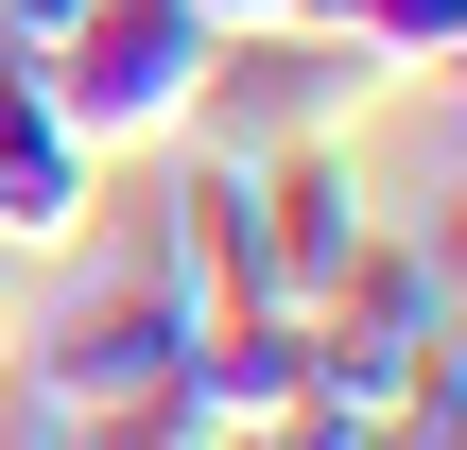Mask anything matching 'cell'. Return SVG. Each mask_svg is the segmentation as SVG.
<instances>
[{
  "label": "cell",
  "mask_w": 467,
  "mask_h": 450,
  "mask_svg": "<svg viewBox=\"0 0 467 450\" xmlns=\"http://www.w3.org/2000/svg\"><path fill=\"white\" fill-rule=\"evenodd\" d=\"M17 312H35V260L0 243V364H17Z\"/></svg>",
  "instance_id": "7c38bea8"
},
{
  "label": "cell",
  "mask_w": 467,
  "mask_h": 450,
  "mask_svg": "<svg viewBox=\"0 0 467 450\" xmlns=\"http://www.w3.org/2000/svg\"><path fill=\"white\" fill-rule=\"evenodd\" d=\"M433 260H451V295H467V173H451V243H433Z\"/></svg>",
  "instance_id": "4fadbf2b"
},
{
  "label": "cell",
  "mask_w": 467,
  "mask_h": 450,
  "mask_svg": "<svg viewBox=\"0 0 467 450\" xmlns=\"http://www.w3.org/2000/svg\"><path fill=\"white\" fill-rule=\"evenodd\" d=\"M191 17H208V35H225V52H243V35H295V17H312V0H191Z\"/></svg>",
  "instance_id": "30bf717a"
},
{
  "label": "cell",
  "mask_w": 467,
  "mask_h": 450,
  "mask_svg": "<svg viewBox=\"0 0 467 450\" xmlns=\"http://www.w3.org/2000/svg\"><path fill=\"white\" fill-rule=\"evenodd\" d=\"M139 277H173L191 312H260V243H243V173H225V156L156 208V260H139Z\"/></svg>",
  "instance_id": "52a82bcc"
},
{
  "label": "cell",
  "mask_w": 467,
  "mask_h": 450,
  "mask_svg": "<svg viewBox=\"0 0 467 450\" xmlns=\"http://www.w3.org/2000/svg\"><path fill=\"white\" fill-rule=\"evenodd\" d=\"M312 330V399H347V416H416V382H433V347L467 330L451 260L433 243H364L347 260V295L329 312H295Z\"/></svg>",
  "instance_id": "7a4b0ae2"
},
{
  "label": "cell",
  "mask_w": 467,
  "mask_h": 450,
  "mask_svg": "<svg viewBox=\"0 0 467 450\" xmlns=\"http://www.w3.org/2000/svg\"><path fill=\"white\" fill-rule=\"evenodd\" d=\"M87 225H104V156L52 121L35 52H0V243H17V260H52V243H87Z\"/></svg>",
  "instance_id": "5b68a950"
},
{
  "label": "cell",
  "mask_w": 467,
  "mask_h": 450,
  "mask_svg": "<svg viewBox=\"0 0 467 450\" xmlns=\"http://www.w3.org/2000/svg\"><path fill=\"white\" fill-rule=\"evenodd\" d=\"M295 399H312V330H295V312H208L191 364H173V416H191L208 450H260Z\"/></svg>",
  "instance_id": "8992f818"
},
{
  "label": "cell",
  "mask_w": 467,
  "mask_h": 450,
  "mask_svg": "<svg viewBox=\"0 0 467 450\" xmlns=\"http://www.w3.org/2000/svg\"><path fill=\"white\" fill-rule=\"evenodd\" d=\"M69 17H87V0H0V52H52Z\"/></svg>",
  "instance_id": "8fae6325"
},
{
  "label": "cell",
  "mask_w": 467,
  "mask_h": 450,
  "mask_svg": "<svg viewBox=\"0 0 467 450\" xmlns=\"http://www.w3.org/2000/svg\"><path fill=\"white\" fill-rule=\"evenodd\" d=\"M381 450H416V434H381Z\"/></svg>",
  "instance_id": "5bb4252c"
},
{
  "label": "cell",
  "mask_w": 467,
  "mask_h": 450,
  "mask_svg": "<svg viewBox=\"0 0 467 450\" xmlns=\"http://www.w3.org/2000/svg\"><path fill=\"white\" fill-rule=\"evenodd\" d=\"M52 450H87V434H52Z\"/></svg>",
  "instance_id": "9a60e30c"
},
{
  "label": "cell",
  "mask_w": 467,
  "mask_h": 450,
  "mask_svg": "<svg viewBox=\"0 0 467 450\" xmlns=\"http://www.w3.org/2000/svg\"><path fill=\"white\" fill-rule=\"evenodd\" d=\"M225 173H243V243H260V312H329L347 260L381 243L347 139H277V156H225Z\"/></svg>",
  "instance_id": "277c9868"
},
{
  "label": "cell",
  "mask_w": 467,
  "mask_h": 450,
  "mask_svg": "<svg viewBox=\"0 0 467 450\" xmlns=\"http://www.w3.org/2000/svg\"><path fill=\"white\" fill-rule=\"evenodd\" d=\"M312 17H329V35H364L399 87H416V69H467V0H312Z\"/></svg>",
  "instance_id": "ba28073f"
},
{
  "label": "cell",
  "mask_w": 467,
  "mask_h": 450,
  "mask_svg": "<svg viewBox=\"0 0 467 450\" xmlns=\"http://www.w3.org/2000/svg\"><path fill=\"white\" fill-rule=\"evenodd\" d=\"M208 69H225V35H208L191 0H87V17L35 52V87H52V121H69L87 156L191 139V121H208Z\"/></svg>",
  "instance_id": "6da1fadb"
},
{
  "label": "cell",
  "mask_w": 467,
  "mask_h": 450,
  "mask_svg": "<svg viewBox=\"0 0 467 450\" xmlns=\"http://www.w3.org/2000/svg\"><path fill=\"white\" fill-rule=\"evenodd\" d=\"M191 295L173 277H121V295H87L35 364H17V399H35V434H104V416H139V399H173V364H191Z\"/></svg>",
  "instance_id": "3957f363"
},
{
  "label": "cell",
  "mask_w": 467,
  "mask_h": 450,
  "mask_svg": "<svg viewBox=\"0 0 467 450\" xmlns=\"http://www.w3.org/2000/svg\"><path fill=\"white\" fill-rule=\"evenodd\" d=\"M87 450H208V434H191L173 399H139V416H104V434H87Z\"/></svg>",
  "instance_id": "9c48e42d"
}]
</instances>
